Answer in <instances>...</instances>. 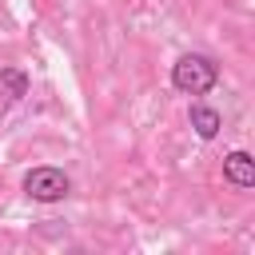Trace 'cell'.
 Masks as SVG:
<instances>
[{"mask_svg":"<svg viewBox=\"0 0 255 255\" xmlns=\"http://www.w3.org/2000/svg\"><path fill=\"white\" fill-rule=\"evenodd\" d=\"M219 84V64L203 52H187L171 64V88L183 96H207Z\"/></svg>","mask_w":255,"mask_h":255,"instance_id":"1","label":"cell"},{"mask_svg":"<svg viewBox=\"0 0 255 255\" xmlns=\"http://www.w3.org/2000/svg\"><path fill=\"white\" fill-rule=\"evenodd\" d=\"M24 96H28V72L0 68V112H8L12 104H20Z\"/></svg>","mask_w":255,"mask_h":255,"instance_id":"4","label":"cell"},{"mask_svg":"<svg viewBox=\"0 0 255 255\" xmlns=\"http://www.w3.org/2000/svg\"><path fill=\"white\" fill-rule=\"evenodd\" d=\"M20 187H24V195L36 199V203H60V199L72 195V179H68V171H64V167H52V163L32 167V171L24 175Z\"/></svg>","mask_w":255,"mask_h":255,"instance_id":"2","label":"cell"},{"mask_svg":"<svg viewBox=\"0 0 255 255\" xmlns=\"http://www.w3.org/2000/svg\"><path fill=\"white\" fill-rule=\"evenodd\" d=\"M187 120H191V128H195V135H199V139H215V135H219V128H223V116H219L215 108H207V104H191Z\"/></svg>","mask_w":255,"mask_h":255,"instance_id":"5","label":"cell"},{"mask_svg":"<svg viewBox=\"0 0 255 255\" xmlns=\"http://www.w3.org/2000/svg\"><path fill=\"white\" fill-rule=\"evenodd\" d=\"M223 179H227L231 187H239V191L255 187V159H251L247 151H231V155H223Z\"/></svg>","mask_w":255,"mask_h":255,"instance_id":"3","label":"cell"}]
</instances>
